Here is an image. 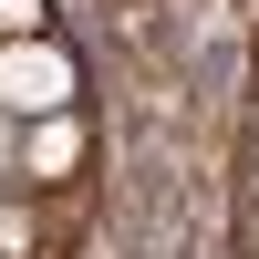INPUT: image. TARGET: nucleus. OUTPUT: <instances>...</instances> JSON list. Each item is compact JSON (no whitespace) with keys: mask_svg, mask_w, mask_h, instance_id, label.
Returning <instances> with one entry per match:
<instances>
[{"mask_svg":"<svg viewBox=\"0 0 259 259\" xmlns=\"http://www.w3.org/2000/svg\"><path fill=\"white\" fill-rule=\"evenodd\" d=\"M73 94H83V62L62 52L52 31H31V41H0V114H11V124L73 114Z\"/></svg>","mask_w":259,"mask_h":259,"instance_id":"obj_1","label":"nucleus"},{"mask_svg":"<svg viewBox=\"0 0 259 259\" xmlns=\"http://www.w3.org/2000/svg\"><path fill=\"white\" fill-rule=\"evenodd\" d=\"M21 177H41V187H62V177H73V166H83V124L73 114H41V124H21Z\"/></svg>","mask_w":259,"mask_h":259,"instance_id":"obj_2","label":"nucleus"},{"mask_svg":"<svg viewBox=\"0 0 259 259\" xmlns=\"http://www.w3.org/2000/svg\"><path fill=\"white\" fill-rule=\"evenodd\" d=\"M31 31H52V11L41 0H0V41H31Z\"/></svg>","mask_w":259,"mask_h":259,"instance_id":"obj_3","label":"nucleus"}]
</instances>
